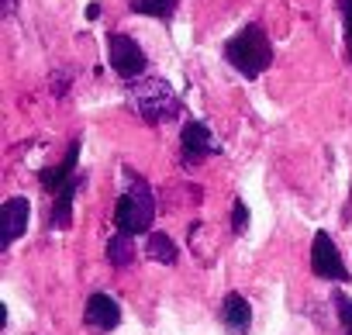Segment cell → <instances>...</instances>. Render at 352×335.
<instances>
[{
    "label": "cell",
    "mask_w": 352,
    "mask_h": 335,
    "mask_svg": "<svg viewBox=\"0 0 352 335\" xmlns=\"http://www.w3.org/2000/svg\"><path fill=\"white\" fill-rule=\"evenodd\" d=\"M225 59L245 80H256V76H263L273 66V42L263 32V25H245L239 35H232L225 42Z\"/></svg>",
    "instance_id": "cell-1"
},
{
    "label": "cell",
    "mask_w": 352,
    "mask_h": 335,
    "mask_svg": "<svg viewBox=\"0 0 352 335\" xmlns=\"http://www.w3.org/2000/svg\"><path fill=\"white\" fill-rule=\"evenodd\" d=\"M128 100L135 107V114L145 121V125H162V121H173L180 114V97L173 94V87L159 76H142L128 87Z\"/></svg>",
    "instance_id": "cell-2"
},
{
    "label": "cell",
    "mask_w": 352,
    "mask_h": 335,
    "mask_svg": "<svg viewBox=\"0 0 352 335\" xmlns=\"http://www.w3.org/2000/svg\"><path fill=\"white\" fill-rule=\"evenodd\" d=\"M128 177H131V187L114 204V228H118V235L135 239V235L152 228V221H155V197H152V191H148V184L142 177H135L131 170H128Z\"/></svg>",
    "instance_id": "cell-3"
},
{
    "label": "cell",
    "mask_w": 352,
    "mask_h": 335,
    "mask_svg": "<svg viewBox=\"0 0 352 335\" xmlns=\"http://www.w3.org/2000/svg\"><path fill=\"white\" fill-rule=\"evenodd\" d=\"M107 63H111V69H114L121 80H128V83L142 80V73H145V66H148L142 45H138L131 35H124V32L107 35Z\"/></svg>",
    "instance_id": "cell-4"
},
{
    "label": "cell",
    "mask_w": 352,
    "mask_h": 335,
    "mask_svg": "<svg viewBox=\"0 0 352 335\" xmlns=\"http://www.w3.org/2000/svg\"><path fill=\"white\" fill-rule=\"evenodd\" d=\"M311 273L321 277V280H335V283H345L349 280V266L335 246V239L328 232H314V246H311Z\"/></svg>",
    "instance_id": "cell-5"
},
{
    "label": "cell",
    "mask_w": 352,
    "mask_h": 335,
    "mask_svg": "<svg viewBox=\"0 0 352 335\" xmlns=\"http://www.w3.org/2000/svg\"><path fill=\"white\" fill-rule=\"evenodd\" d=\"M180 155H184V166H201L204 159L221 155V142L211 135L204 121H187L180 135Z\"/></svg>",
    "instance_id": "cell-6"
},
{
    "label": "cell",
    "mask_w": 352,
    "mask_h": 335,
    "mask_svg": "<svg viewBox=\"0 0 352 335\" xmlns=\"http://www.w3.org/2000/svg\"><path fill=\"white\" fill-rule=\"evenodd\" d=\"M83 321L97 332H111L121 325V304L111 294H90L87 307H83Z\"/></svg>",
    "instance_id": "cell-7"
},
{
    "label": "cell",
    "mask_w": 352,
    "mask_h": 335,
    "mask_svg": "<svg viewBox=\"0 0 352 335\" xmlns=\"http://www.w3.org/2000/svg\"><path fill=\"white\" fill-rule=\"evenodd\" d=\"M28 218H32V204L28 197H8L0 204V225H4V246H14L25 232H28Z\"/></svg>",
    "instance_id": "cell-8"
},
{
    "label": "cell",
    "mask_w": 352,
    "mask_h": 335,
    "mask_svg": "<svg viewBox=\"0 0 352 335\" xmlns=\"http://www.w3.org/2000/svg\"><path fill=\"white\" fill-rule=\"evenodd\" d=\"M76 162H80V138H73V142H69V149H66L63 162H56V166H49V170H42V173H38V184H42L49 194H59V191L73 180Z\"/></svg>",
    "instance_id": "cell-9"
},
{
    "label": "cell",
    "mask_w": 352,
    "mask_h": 335,
    "mask_svg": "<svg viewBox=\"0 0 352 335\" xmlns=\"http://www.w3.org/2000/svg\"><path fill=\"white\" fill-rule=\"evenodd\" d=\"M221 325H225V332L228 335H249V328H252V307H249V301L242 297V294H225V301H221Z\"/></svg>",
    "instance_id": "cell-10"
},
{
    "label": "cell",
    "mask_w": 352,
    "mask_h": 335,
    "mask_svg": "<svg viewBox=\"0 0 352 335\" xmlns=\"http://www.w3.org/2000/svg\"><path fill=\"white\" fill-rule=\"evenodd\" d=\"M83 187V180L80 177H73L59 194H56V201H52V215H49V228L52 232H66L69 225H73V201H76V191Z\"/></svg>",
    "instance_id": "cell-11"
},
{
    "label": "cell",
    "mask_w": 352,
    "mask_h": 335,
    "mask_svg": "<svg viewBox=\"0 0 352 335\" xmlns=\"http://www.w3.org/2000/svg\"><path fill=\"white\" fill-rule=\"evenodd\" d=\"M145 256L152 259V263H162V266H173L176 263V242L166 235V232H152L148 235V242H145Z\"/></svg>",
    "instance_id": "cell-12"
},
{
    "label": "cell",
    "mask_w": 352,
    "mask_h": 335,
    "mask_svg": "<svg viewBox=\"0 0 352 335\" xmlns=\"http://www.w3.org/2000/svg\"><path fill=\"white\" fill-rule=\"evenodd\" d=\"M128 8L135 14H148L155 21H173L176 8H180V0H128Z\"/></svg>",
    "instance_id": "cell-13"
},
{
    "label": "cell",
    "mask_w": 352,
    "mask_h": 335,
    "mask_svg": "<svg viewBox=\"0 0 352 335\" xmlns=\"http://www.w3.org/2000/svg\"><path fill=\"white\" fill-rule=\"evenodd\" d=\"M107 259H111V266H128V263L135 259L131 239H128V235H114V239L107 242Z\"/></svg>",
    "instance_id": "cell-14"
},
{
    "label": "cell",
    "mask_w": 352,
    "mask_h": 335,
    "mask_svg": "<svg viewBox=\"0 0 352 335\" xmlns=\"http://www.w3.org/2000/svg\"><path fill=\"white\" fill-rule=\"evenodd\" d=\"M335 311H338V321H342V335H352V297L349 294H335Z\"/></svg>",
    "instance_id": "cell-15"
},
{
    "label": "cell",
    "mask_w": 352,
    "mask_h": 335,
    "mask_svg": "<svg viewBox=\"0 0 352 335\" xmlns=\"http://www.w3.org/2000/svg\"><path fill=\"white\" fill-rule=\"evenodd\" d=\"M245 225H249V208H245V201H242V197H235V208H232V232H235V235H242V232H245Z\"/></svg>",
    "instance_id": "cell-16"
},
{
    "label": "cell",
    "mask_w": 352,
    "mask_h": 335,
    "mask_svg": "<svg viewBox=\"0 0 352 335\" xmlns=\"http://www.w3.org/2000/svg\"><path fill=\"white\" fill-rule=\"evenodd\" d=\"M342 8V21H345V45H349V59H352V0H338Z\"/></svg>",
    "instance_id": "cell-17"
},
{
    "label": "cell",
    "mask_w": 352,
    "mask_h": 335,
    "mask_svg": "<svg viewBox=\"0 0 352 335\" xmlns=\"http://www.w3.org/2000/svg\"><path fill=\"white\" fill-rule=\"evenodd\" d=\"M66 90H69V73H66V69L52 73V94H56V97H66Z\"/></svg>",
    "instance_id": "cell-18"
},
{
    "label": "cell",
    "mask_w": 352,
    "mask_h": 335,
    "mask_svg": "<svg viewBox=\"0 0 352 335\" xmlns=\"http://www.w3.org/2000/svg\"><path fill=\"white\" fill-rule=\"evenodd\" d=\"M87 18L97 21V18H100V4H90V8H87Z\"/></svg>",
    "instance_id": "cell-19"
},
{
    "label": "cell",
    "mask_w": 352,
    "mask_h": 335,
    "mask_svg": "<svg viewBox=\"0 0 352 335\" xmlns=\"http://www.w3.org/2000/svg\"><path fill=\"white\" fill-rule=\"evenodd\" d=\"M14 8H18V0H4V14H14Z\"/></svg>",
    "instance_id": "cell-20"
}]
</instances>
